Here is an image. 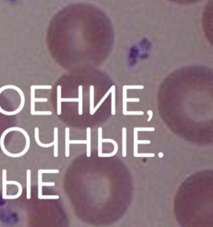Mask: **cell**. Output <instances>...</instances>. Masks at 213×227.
Listing matches in <instances>:
<instances>
[{"label": "cell", "instance_id": "obj_1", "mask_svg": "<svg viewBox=\"0 0 213 227\" xmlns=\"http://www.w3.org/2000/svg\"><path fill=\"white\" fill-rule=\"evenodd\" d=\"M212 69L185 66L164 80L158 93V108L168 128L193 142L212 137Z\"/></svg>", "mask_w": 213, "mask_h": 227}, {"label": "cell", "instance_id": "obj_2", "mask_svg": "<svg viewBox=\"0 0 213 227\" xmlns=\"http://www.w3.org/2000/svg\"><path fill=\"white\" fill-rule=\"evenodd\" d=\"M65 11L66 62L76 69H96L104 64L113 49L112 20L104 11L89 4H75Z\"/></svg>", "mask_w": 213, "mask_h": 227}, {"label": "cell", "instance_id": "obj_3", "mask_svg": "<svg viewBox=\"0 0 213 227\" xmlns=\"http://www.w3.org/2000/svg\"><path fill=\"white\" fill-rule=\"evenodd\" d=\"M72 83L75 85L70 96L57 94V108L71 104L75 126H96L115 114V84L106 73L96 69H76Z\"/></svg>", "mask_w": 213, "mask_h": 227}, {"label": "cell", "instance_id": "obj_4", "mask_svg": "<svg viewBox=\"0 0 213 227\" xmlns=\"http://www.w3.org/2000/svg\"><path fill=\"white\" fill-rule=\"evenodd\" d=\"M169 2H172L174 4H178V5H195L196 3L200 2L201 0H167Z\"/></svg>", "mask_w": 213, "mask_h": 227}, {"label": "cell", "instance_id": "obj_5", "mask_svg": "<svg viewBox=\"0 0 213 227\" xmlns=\"http://www.w3.org/2000/svg\"><path fill=\"white\" fill-rule=\"evenodd\" d=\"M35 141H36L37 145L40 146V147H52V146H53V142L50 144L41 143V141H40V139H39V129L38 128L35 129Z\"/></svg>", "mask_w": 213, "mask_h": 227}, {"label": "cell", "instance_id": "obj_6", "mask_svg": "<svg viewBox=\"0 0 213 227\" xmlns=\"http://www.w3.org/2000/svg\"><path fill=\"white\" fill-rule=\"evenodd\" d=\"M53 146H54V156L58 157V128L54 129V141H53Z\"/></svg>", "mask_w": 213, "mask_h": 227}, {"label": "cell", "instance_id": "obj_7", "mask_svg": "<svg viewBox=\"0 0 213 227\" xmlns=\"http://www.w3.org/2000/svg\"><path fill=\"white\" fill-rule=\"evenodd\" d=\"M6 169H3V191H2V196L5 199L6 196Z\"/></svg>", "mask_w": 213, "mask_h": 227}, {"label": "cell", "instance_id": "obj_8", "mask_svg": "<svg viewBox=\"0 0 213 227\" xmlns=\"http://www.w3.org/2000/svg\"><path fill=\"white\" fill-rule=\"evenodd\" d=\"M30 169L27 170V188H28V192H27V198L30 199L31 195H30Z\"/></svg>", "mask_w": 213, "mask_h": 227}, {"label": "cell", "instance_id": "obj_9", "mask_svg": "<svg viewBox=\"0 0 213 227\" xmlns=\"http://www.w3.org/2000/svg\"><path fill=\"white\" fill-rule=\"evenodd\" d=\"M32 115H41V114H51V112L50 111H35L34 113L31 114Z\"/></svg>", "mask_w": 213, "mask_h": 227}, {"label": "cell", "instance_id": "obj_10", "mask_svg": "<svg viewBox=\"0 0 213 227\" xmlns=\"http://www.w3.org/2000/svg\"><path fill=\"white\" fill-rule=\"evenodd\" d=\"M34 89H51V86L49 85H33Z\"/></svg>", "mask_w": 213, "mask_h": 227}, {"label": "cell", "instance_id": "obj_11", "mask_svg": "<svg viewBox=\"0 0 213 227\" xmlns=\"http://www.w3.org/2000/svg\"><path fill=\"white\" fill-rule=\"evenodd\" d=\"M47 99H35V102H46Z\"/></svg>", "mask_w": 213, "mask_h": 227}]
</instances>
